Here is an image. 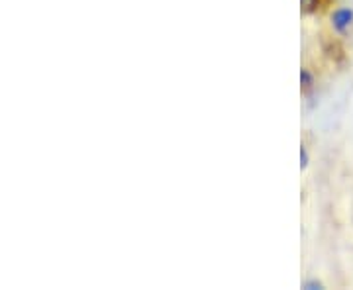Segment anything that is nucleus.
<instances>
[{"label":"nucleus","mask_w":353,"mask_h":290,"mask_svg":"<svg viewBox=\"0 0 353 290\" xmlns=\"http://www.w3.org/2000/svg\"><path fill=\"white\" fill-rule=\"evenodd\" d=\"M332 22H334V28L338 32H345L353 22V12L350 8H341V10H336L334 16H332Z\"/></svg>","instance_id":"nucleus-1"},{"label":"nucleus","mask_w":353,"mask_h":290,"mask_svg":"<svg viewBox=\"0 0 353 290\" xmlns=\"http://www.w3.org/2000/svg\"><path fill=\"white\" fill-rule=\"evenodd\" d=\"M303 2V10L304 12H316L322 4V0H301Z\"/></svg>","instance_id":"nucleus-2"},{"label":"nucleus","mask_w":353,"mask_h":290,"mask_svg":"<svg viewBox=\"0 0 353 290\" xmlns=\"http://www.w3.org/2000/svg\"><path fill=\"white\" fill-rule=\"evenodd\" d=\"M301 83H303L304 92H310V89H312V79L308 75V71H303V73H301Z\"/></svg>","instance_id":"nucleus-3"},{"label":"nucleus","mask_w":353,"mask_h":290,"mask_svg":"<svg viewBox=\"0 0 353 290\" xmlns=\"http://www.w3.org/2000/svg\"><path fill=\"white\" fill-rule=\"evenodd\" d=\"M304 289H308V290L322 289V284H320V282H316V280H308V282H304Z\"/></svg>","instance_id":"nucleus-4"},{"label":"nucleus","mask_w":353,"mask_h":290,"mask_svg":"<svg viewBox=\"0 0 353 290\" xmlns=\"http://www.w3.org/2000/svg\"><path fill=\"white\" fill-rule=\"evenodd\" d=\"M301 161H303V163H301L303 167H306V165H308V153H306V149H304V147L301 149Z\"/></svg>","instance_id":"nucleus-5"}]
</instances>
